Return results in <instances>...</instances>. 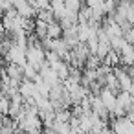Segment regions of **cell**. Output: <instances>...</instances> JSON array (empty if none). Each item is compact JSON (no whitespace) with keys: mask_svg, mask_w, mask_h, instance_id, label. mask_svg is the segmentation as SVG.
Masks as SVG:
<instances>
[{"mask_svg":"<svg viewBox=\"0 0 134 134\" xmlns=\"http://www.w3.org/2000/svg\"><path fill=\"white\" fill-rule=\"evenodd\" d=\"M119 55L123 57V61H125L127 64H130V63H132V46H130V44H125V46L121 48Z\"/></svg>","mask_w":134,"mask_h":134,"instance_id":"3","label":"cell"},{"mask_svg":"<svg viewBox=\"0 0 134 134\" xmlns=\"http://www.w3.org/2000/svg\"><path fill=\"white\" fill-rule=\"evenodd\" d=\"M66 13H77L81 9V0H64Z\"/></svg>","mask_w":134,"mask_h":134,"instance_id":"2","label":"cell"},{"mask_svg":"<svg viewBox=\"0 0 134 134\" xmlns=\"http://www.w3.org/2000/svg\"><path fill=\"white\" fill-rule=\"evenodd\" d=\"M61 33H63V30H61V26H59V24L50 22V24L46 26V37H50V39H59V37H61Z\"/></svg>","mask_w":134,"mask_h":134,"instance_id":"1","label":"cell"}]
</instances>
